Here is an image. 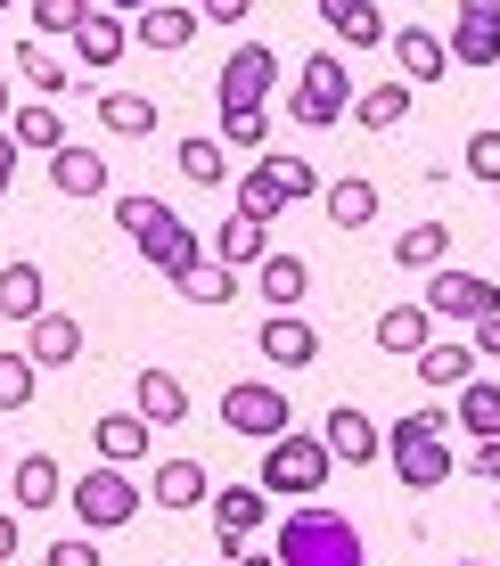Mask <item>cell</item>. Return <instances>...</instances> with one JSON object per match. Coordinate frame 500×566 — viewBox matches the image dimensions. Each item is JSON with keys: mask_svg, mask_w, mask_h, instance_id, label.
Returning <instances> with one entry per match:
<instances>
[{"mask_svg": "<svg viewBox=\"0 0 500 566\" xmlns=\"http://www.w3.org/2000/svg\"><path fill=\"white\" fill-rule=\"evenodd\" d=\"M198 25H205L198 9H172V0H157V9H140L131 42H140V50H189V42H198Z\"/></svg>", "mask_w": 500, "mask_h": 566, "instance_id": "2e32d148", "label": "cell"}, {"mask_svg": "<svg viewBox=\"0 0 500 566\" xmlns=\"http://www.w3.org/2000/svg\"><path fill=\"white\" fill-rule=\"evenodd\" d=\"M205 510H214L222 551H238V542H255V534H263V484H222Z\"/></svg>", "mask_w": 500, "mask_h": 566, "instance_id": "8fae6325", "label": "cell"}, {"mask_svg": "<svg viewBox=\"0 0 500 566\" xmlns=\"http://www.w3.org/2000/svg\"><path fill=\"white\" fill-rule=\"evenodd\" d=\"M263 255H272V222H255V213H230V222L214 230V263H230V271H255Z\"/></svg>", "mask_w": 500, "mask_h": 566, "instance_id": "9a60e30c", "label": "cell"}, {"mask_svg": "<svg viewBox=\"0 0 500 566\" xmlns=\"http://www.w3.org/2000/svg\"><path fill=\"white\" fill-rule=\"evenodd\" d=\"M42 296H50L42 263H0V312L9 321H42Z\"/></svg>", "mask_w": 500, "mask_h": 566, "instance_id": "603a6c76", "label": "cell"}, {"mask_svg": "<svg viewBox=\"0 0 500 566\" xmlns=\"http://www.w3.org/2000/svg\"><path fill=\"white\" fill-rule=\"evenodd\" d=\"M287 107H296V124L304 132H329V124H344L353 115V74H344V57H304L296 66V91H287Z\"/></svg>", "mask_w": 500, "mask_h": 566, "instance_id": "277c9868", "label": "cell"}, {"mask_svg": "<svg viewBox=\"0 0 500 566\" xmlns=\"http://www.w3.org/2000/svg\"><path fill=\"white\" fill-rule=\"evenodd\" d=\"M66 501H74V517H83L91 534H115V525H131V517H140V484H131L115 460H91V476L74 484Z\"/></svg>", "mask_w": 500, "mask_h": 566, "instance_id": "5b68a950", "label": "cell"}, {"mask_svg": "<svg viewBox=\"0 0 500 566\" xmlns=\"http://www.w3.org/2000/svg\"><path fill=\"white\" fill-rule=\"evenodd\" d=\"M66 361H83V321L42 312V321H33V369H66Z\"/></svg>", "mask_w": 500, "mask_h": 566, "instance_id": "ffe728a7", "label": "cell"}, {"mask_svg": "<svg viewBox=\"0 0 500 566\" xmlns=\"http://www.w3.org/2000/svg\"><path fill=\"white\" fill-rule=\"evenodd\" d=\"M181 172H189L198 189H222V181H230V148H222V140H181Z\"/></svg>", "mask_w": 500, "mask_h": 566, "instance_id": "e575fe53", "label": "cell"}, {"mask_svg": "<svg viewBox=\"0 0 500 566\" xmlns=\"http://www.w3.org/2000/svg\"><path fill=\"white\" fill-rule=\"evenodd\" d=\"M9 115H17V107H9V83H0V124H9Z\"/></svg>", "mask_w": 500, "mask_h": 566, "instance_id": "11a10c76", "label": "cell"}, {"mask_svg": "<svg viewBox=\"0 0 500 566\" xmlns=\"http://www.w3.org/2000/svg\"><path fill=\"white\" fill-rule=\"evenodd\" d=\"M222 140L238 156H255L263 140H272V107H222Z\"/></svg>", "mask_w": 500, "mask_h": 566, "instance_id": "8d00e7d4", "label": "cell"}, {"mask_svg": "<svg viewBox=\"0 0 500 566\" xmlns=\"http://www.w3.org/2000/svg\"><path fill=\"white\" fill-rule=\"evenodd\" d=\"M459 25H500V0H459Z\"/></svg>", "mask_w": 500, "mask_h": 566, "instance_id": "681fc988", "label": "cell"}, {"mask_svg": "<svg viewBox=\"0 0 500 566\" xmlns=\"http://www.w3.org/2000/svg\"><path fill=\"white\" fill-rule=\"evenodd\" d=\"M124 50H131V33H124V25H115V17H107V9H91V25H83V33H74V57H83V66H91V74H107V66H115V57H124Z\"/></svg>", "mask_w": 500, "mask_h": 566, "instance_id": "4316f807", "label": "cell"}, {"mask_svg": "<svg viewBox=\"0 0 500 566\" xmlns=\"http://www.w3.org/2000/svg\"><path fill=\"white\" fill-rule=\"evenodd\" d=\"M451 419L468 427L476 443L500 436V386H492V378H468V386H459V411H451Z\"/></svg>", "mask_w": 500, "mask_h": 566, "instance_id": "1f68e13d", "label": "cell"}, {"mask_svg": "<svg viewBox=\"0 0 500 566\" xmlns=\"http://www.w3.org/2000/svg\"><path fill=\"white\" fill-rule=\"evenodd\" d=\"M0 9H9V0H0Z\"/></svg>", "mask_w": 500, "mask_h": 566, "instance_id": "6f0895ef", "label": "cell"}, {"mask_svg": "<svg viewBox=\"0 0 500 566\" xmlns=\"http://www.w3.org/2000/svg\"><path fill=\"white\" fill-rule=\"evenodd\" d=\"M418 361V378L427 386H468L476 378V345H451V337H435L427 354H411Z\"/></svg>", "mask_w": 500, "mask_h": 566, "instance_id": "4dcf8cb0", "label": "cell"}, {"mask_svg": "<svg viewBox=\"0 0 500 566\" xmlns=\"http://www.w3.org/2000/svg\"><path fill=\"white\" fill-rule=\"evenodd\" d=\"M468 476H485V484H500V436H485V443H476V452H468Z\"/></svg>", "mask_w": 500, "mask_h": 566, "instance_id": "7dc6e473", "label": "cell"}, {"mask_svg": "<svg viewBox=\"0 0 500 566\" xmlns=\"http://www.w3.org/2000/svg\"><path fill=\"white\" fill-rule=\"evenodd\" d=\"M42 566H99V551H91L83 534H66V542H50V551H42Z\"/></svg>", "mask_w": 500, "mask_h": 566, "instance_id": "f6af8a7d", "label": "cell"}, {"mask_svg": "<svg viewBox=\"0 0 500 566\" xmlns=\"http://www.w3.org/2000/svg\"><path fill=\"white\" fill-rule=\"evenodd\" d=\"M91 443H99V460L131 468V460H148V419H140V411H124V419H91Z\"/></svg>", "mask_w": 500, "mask_h": 566, "instance_id": "cb8c5ba5", "label": "cell"}, {"mask_svg": "<svg viewBox=\"0 0 500 566\" xmlns=\"http://www.w3.org/2000/svg\"><path fill=\"white\" fill-rule=\"evenodd\" d=\"M320 206H329L337 230H370L377 222V189L370 181H329V189H320Z\"/></svg>", "mask_w": 500, "mask_h": 566, "instance_id": "f546056e", "label": "cell"}, {"mask_svg": "<svg viewBox=\"0 0 500 566\" xmlns=\"http://www.w3.org/2000/svg\"><path fill=\"white\" fill-rule=\"evenodd\" d=\"M198 17H214V25H238V17H255V0H198Z\"/></svg>", "mask_w": 500, "mask_h": 566, "instance_id": "c3c4849f", "label": "cell"}, {"mask_svg": "<svg viewBox=\"0 0 500 566\" xmlns=\"http://www.w3.org/2000/svg\"><path fill=\"white\" fill-rule=\"evenodd\" d=\"M230 566H279V551H238Z\"/></svg>", "mask_w": 500, "mask_h": 566, "instance_id": "f5cc1de1", "label": "cell"}, {"mask_svg": "<svg viewBox=\"0 0 500 566\" xmlns=\"http://www.w3.org/2000/svg\"><path fill=\"white\" fill-rule=\"evenodd\" d=\"M181 296L189 304H230V296H238V271H230V263H198L181 280Z\"/></svg>", "mask_w": 500, "mask_h": 566, "instance_id": "f35d334b", "label": "cell"}, {"mask_svg": "<svg viewBox=\"0 0 500 566\" xmlns=\"http://www.w3.org/2000/svg\"><path fill=\"white\" fill-rule=\"evenodd\" d=\"M99 124L115 140H140V132H157V99H140V91H99Z\"/></svg>", "mask_w": 500, "mask_h": 566, "instance_id": "f1b7e54d", "label": "cell"}, {"mask_svg": "<svg viewBox=\"0 0 500 566\" xmlns=\"http://www.w3.org/2000/svg\"><path fill=\"white\" fill-rule=\"evenodd\" d=\"M9 493H17V510H50V501L66 493V476H57L50 452H25V460L9 468Z\"/></svg>", "mask_w": 500, "mask_h": 566, "instance_id": "44dd1931", "label": "cell"}, {"mask_svg": "<svg viewBox=\"0 0 500 566\" xmlns=\"http://www.w3.org/2000/svg\"><path fill=\"white\" fill-rule=\"evenodd\" d=\"M255 296L272 312H296L304 296H312V271H304V255H263L255 263Z\"/></svg>", "mask_w": 500, "mask_h": 566, "instance_id": "5bb4252c", "label": "cell"}, {"mask_svg": "<svg viewBox=\"0 0 500 566\" xmlns=\"http://www.w3.org/2000/svg\"><path fill=\"white\" fill-rule=\"evenodd\" d=\"M222 427H230V436H246V443H279L287 427H296V402H287L279 386H263V378L222 386Z\"/></svg>", "mask_w": 500, "mask_h": 566, "instance_id": "8992f818", "label": "cell"}, {"mask_svg": "<svg viewBox=\"0 0 500 566\" xmlns=\"http://www.w3.org/2000/svg\"><path fill=\"white\" fill-rule=\"evenodd\" d=\"M107 9H157V0H107Z\"/></svg>", "mask_w": 500, "mask_h": 566, "instance_id": "db71d44e", "label": "cell"}, {"mask_svg": "<svg viewBox=\"0 0 500 566\" xmlns=\"http://www.w3.org/2000/svg\"><path fill=\"white\" fill-rule=\"evenodd\" d=\"M459 566H485V558H459Z\"/></svg>", "mask_w": 500, "mask_h": 566, "instance_id": "9f6ffc18", "label": "cell"}, {"mask_svg": "<svg viewBox=\"0 0 500 566\" xmlns=\"http://www.w3.org/2000/svg\"><path fill=\"white\" fill-rule=\"evenodd\" d=\"M468 172L476 181H500V132H476L468 140Z\"/></svg>", "mask_w": 500, "mask_h": 566, "instance_id": "7bdbcfd3", "label": "cell"}, {"mask_svg": "<svg viewBox=\"0 0 500 566\" xmlns=\"http://www.w3.org/2000/svg\"><path fill=\"white\" fill-rule=\"evenodd\" d=\"M263 172H272V181H279L296 206H304V198H320V172L304 165V156H263Z\"/></svg>", "mask_w": 500, "mask_h": 566, "instance_id": "ab89813d", "label": "cell"}, {"mask_svg": "<svg viewBox=\"0 0 500 566\" xmlns=\"http://www.w3.org/2000/svg\"><path fill=\"white\" fill-rule=\"evenodd\" d=\"M50 181L66 189V198H99V189H107V156L83 148V140H66V148L50 156Z\"/></svg>", "mask_w": 500, "mask_h": 566, "instance_id": "e0dca14e", "label": "cell"}, {"mask_svg": "<svg viewBox=\"0 0 500 566\" xmlns=\"http://www.w3.org/2000/svg\"><path fill=\"white\" fill-rule=\"evenodd\" d=\"M279 566H370V551H361V525L337 517V510H296L272 534Z\"/></svg>", "mask_w": 500, "mask_h": 566, "instance_id": "6da1fadb", "label": "cell"}, {"mask_svg": "<svg viewBox=\"0 0 500 566\" xmlns=\"http://www.w3.org/2000/svg\"><path fill=\"white\" fill-rule=\"evenodd\" d=\"M9 140H17V148L57 156V148H66V124H57V107H50V99H25V107L9 115Z\"/></svg>", "mask_w": 500, "mask_h": 566, "instance_id": "83f0119b", "label": "cell"}, {"mask_svg": "<svg viewBox=\"0 0 500 566\" xmlns=\"http://www.w3.org/2000/svg\"><path fill=\"white\" fill-rule=\"evenodd\" d=\"M255 345H263V361H272V369H312V354H320L312 321H296V312H272Z\"/></svg>", "mask_w": 500, "mask_h": 566, "instance_id": "4fadbf2b", "label": "cell"}, {"mask_svg": "<svg viewBox=\"0 0 500 566\" xmlns=\"http://www.w3.org/2000/svg\"><path fill=\"white\" fill-rule=\"evenodd\" d=\"M91 9H99V0H33V33H83L91 25Z\"/></svg>", "mask_w": 500, "mask_h": 566, "instance_id": "74e56055", "label": "cell"}, {"mask_svg": "<svg viewBox=\"0 0 500 566\" xmlns=\"http://www.w3.org/2000/svg\"><path fill=\"white\" fill-rule=\"evenodd\" d=\"M427 312H444V321H485V312H500V287L485 271H427Z\"/></svg>", "mask_w": 500, "mask_h": 566, "instance_id": "ba28073f", "label": "cell"}, {"mask_svg": "<svg viewBox=\"0 0 500 566\" xmlns=\"http://www.w3.org/2000/svg\"><path fill=\"white\" fill-rule=\"evenodd\" d=\"M394 57H402V83H444V74H451V42H444V33H427V25H402L394 33Z\"/></svg>", "mask_w": 500, "mask_h": 566, "instance_id": "7c38bea8", "label": "cell"}, {"mask_svg": "<svg viewBox=\"0 0 500 566\" xmlns=\"http://www.w3.org/2000/svg\"><path fill=\"white\" fill-rule=\"evenodd\" d=\"M17 74H25V83H33V91H42V99H50V91H66V66H57V57H50V50H33V42H25V50H17Z\"/></svg>", "mask_w": 500, "mask_h": 566, "instance_id": "b9f144b4", "label": "cell"}, {"mask_svg": "<svg viewBox=\"0 0 500 566\" xmlns=\"http://www.w3.org/2000/svg\"><path fill=\"white\" fill-rule=\"evenodd\" d=\"M287 206H296V198H287V189H279V181H272L263 165H255V172L238 181V213H255V222H279Z\"/></svg>", "mask_w": 500, "mask_h": 566, "instance_id": "836d02e7", "label": "cell"}, {"mask_svg": "<svg viewBox=\"0 0 500 566\" xmlns=\"http://www.w3.org/2000/svg\"><path fill=\"white\" fill-rule=\"evenodd\" d=\"M0 468H9V460H0Z\"/></svg>", "mask_w": 500, "mask_h": 566, "instance_id": "680465c9", "label": "cell"}, {"mask_svg": "<svg viewBox=\"0 0 500 566\" xmlns=\"http://www.w3.org/2000/svg\"><path fill=\"white\" fill-rule=\"evenodd\" d=\"M148 493H157L164 510H205V501H214V476H205L198 460H164L157 476H148Z\"/></svg>", "mask_w": 500, "mask_h": 566, "instance_id": "ac0fdd59", "label": "cell"}, {"mask_svg": "<svg viewBox=\"0 0 500 566\" xmlns=\"http://www.w3.org/2000/svg\"><path fill=\"white\" fill-rule=\"evenodd\" d=\"M320 443H329L337 460H353V468H370L377 452H386V436H377V419L361 411V402H337V411L320 419Z\"/></svg>", "mask_w": 500, "mask_h": 566, "instance_id": "30bf717a", "label": "cell"}, {"mask_svg": "<svg viewBox=\"0 0 500 566\" xmlns=\"http://www.w3.org/2000/svg\"><path fill=\"white\" fill-rule=\"evenodd\" d=\"M33 402V354H0V411H25Z\"/></svg>", "mask_w": 500, "mask_h": 566, "instance_id": "60d3db41", "label": "cell"}, {"mask_svg": "<svg viewBox=\"0 0 500 566\" xmlns=\"http://www.w3.org/2000/svg\"><path fill=\"white\" fill-rule=\"evenodd\" d=\"M353 115H361V132H394L402 115H411V83H370L353 99Z\"/></svg>", "mask_w": 500, "mask_h": 566, "instance_id": "d6a6232c", "label": "cell"}, {"mask_svg": "<svg viewBox=\"0 0 500 566\" xmlns=\"http://www.w3.org/2000/svg\"><path fill=\"white\" fill-rule=\"evenodd\" d=\"M157 213H164V198H115V222H124L131 239H140V230L157 222Z\"/></svg>", "mask_w": 500, "mask_h": 566, "instance_id": "ee69618b", "label": "cell"}, {"mask_svg": "<svg viewBox=\"0 0 500 566\" xmlns=\"http://www.w3.org/2000/svg\"><path fill=\"white\" fill-rule=\"evenodd\" d=\"M329 468H337V452L320 436H296V427H287L279 443H263V493H287V501H312L320 484H329Z\"/></svg>", "mask_w": 500, "mask_h": 566, "instance_id": "3957f363", "label": "cell"}, {"mask_svg": "<svg viewBox=\"0 0 500 566\" xmlns=\"http://www.w3.org/2000/svg\"><path fill=\"white\" fill-rule=\"evenodd\" d=\"M17 558V517H0V566Z\"/></svg>", "mask_w": 500, "mask_h": 566, "instance_id": "816d5d0a", "label": "cell"}, {"mask_svg": "<svg viewBox=\"0 0 500 566\" xmlns=\"http://www.w3.org/2000/svg\"><path fill=\"white\" fill-rule=\"evenodd\" d=\"M468 345H476V361H500V312H485V321H468Z\"/></svg>", "mask_w": 500, "mask_h": 566, "instance_id": "bcb514c9", "label": "cell"}, {"mask_svg": "<svg viewBox=\"0 0 500 566\" xmlns=\"http://www.w3.org/2000/svg\"><path fill=\"white\" fill-rule=\"evenodd\" d=\"M140 255H148V263H157V271H164V280H172V287H181V280H189V271H198V263H205V255H198V230H189V222H181V213H172V206H164V213H157V222H148V230H140Z\"/></svg>", "mask_w": 500, "mask_h": 566, "instance_id": "9c48e42d", "label": "cell"}, {"mask_svg": "<svg viewBox=\"0 0 500 566\" xmlns=\"http://www.w3.org/2000/svg\"><path fill=\"white\" fill-rule=\"evenodd\" d=\"M9 181H17V140H9V124H0V198H9Z\"/></svg>", "mask_w": 500, "mask_h": 566, "instance_id": "f907efd6", "label": "cell"}, {"mask_svg": "<svg viewBox=\"0 0 500 566\" xmlns=\"http://www.w3.org/2000/svg\"><path fill=\"white\" fill-rule=\"evenodd\" d=\"M312 9H320V25H329L337 42H361V50L386 42V17H377V0H312Z\"/></svg>", "mask_w": 500, "mask_h": 566, "instance_id": "d6986e66", "label": "cell"}, {"mask_svg": "<svg viewBox=\"0 0 500 566\" xmlns=\"http://www.w3.org/2000/svg\"><path fill=\"white\" fill-rule=\"evenodd\" d=\"M451 66H500V25H451Z\"/></svg>", "mask_w": 500, "mask_h": 566, "instance_id": "d590c367", "label": "cell"}, {"mask_svg": "<svg viewBox=\"0 0 500 566\" xmlns=\"http://www.w3.org/2000/svg\"><path fill=\"white\" fill-rule=\"evenodd\" d=\"M377 345H386V354H427V345H435L427 304H386V312H377Z\"/></svg>", "mask_w": 500, "mask_h": 566, "instance_id": "d4e9b609", "label": "cell"}, {"mask_svg": "<svg viewBox=\"0 0 500 566\" xmlns=\"http://www.w3.org/2000/svg\"><path fill=\"white\" fill-rule=\"evenodd\" d=\"M131 395H140V419H148V427H157V419L181 427V419H189V386L172 378V369H140V386H131Z\"/></svg>", "mask_w": 500, "mask_h": 566, "instance_id": "7402d4cb", "label": "cell"}, {"mask_svg": "<svg viewBox=\"0 0 500 566\" xmlns=\"http://www.w3.org/2000/svg\"><path fill=\"white\" fill-rule=\"evenodd\" d=\"M444 411H418V419H394L386 452H394V476L411 484V493H435V484L451 476V443H444Z\"/></svg>", "mask_w": 500, "mask_h": 566, "instance_id": "7a4b0ae2", "label": "cell"}, {"mask_svg": "<svg viewBox=\"0 0 500 566\" xmlns=\"http://www.w3.org/2000/svg\"><path fill=\"white\" fill-rule=\"evenodd\" d=\"M279 91V50L272 42H238L222 57V74H214V99L222 107H263Z\"/></svg>", "mask_w": 500, "mask_h": 566, "instance_id": "52a82bcc", "label": "cell"}, {"mask_svg": "<svg viewBox=\"0 0 500 566\" xmlns=\"http://www.w3.org/2000/svg\"><path fill=\"white\" fill-rule=\"evenodd\" d=\"M444 255H451V222H411L394 239V263L402 271H444Z\"/></svg>", "mask_w": 500, "mask_h": 566, "instance_id": "484cf974", "label": "cell"}]
</instances>
